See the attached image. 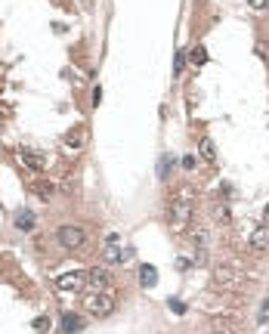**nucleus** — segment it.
I'll list each match as a JSON object with an SVG mask.
<instances>
[{
    "instance_id": "obj_1",
    "label": "nucleus",
    "mask_w": 269,
    "mask_h": 334,
    "mask_svg": "<svg viewBox=\"0 0 269 334\" xmlns=\"http://www.w3.org/2000/svg\"><path fill=\"white\" fill-rule=\"evenodd\" d=\"M192 210H195V198H192V189H180L170 201V223H173V229H183Z\"/></svg>"
},
{
    "instance_id": "obj_2",
    "label": "nucleus",
    "mask_w": 269,
    "mask_h": 334,
    "mask_svg": "<svg viewBox=\"0 0 269 334\" xmlns=\"http://www.w3.org/2000/svg\"><path fill=\"white\" fill-rule=\"evenodd\" d=\"M87 310H90L96 319L111 316V310H114V297H111V291H96V294H90V297H87Z\"/></svg>"
},
{
    "instance_id": "obj_3",
    "label": "nucleus",
    "mask_w": 269,
    "mask_h": 334,
    "mask_svg": "<svg viewBox=\"0 0 269 334\" xmlns=\"http://www.w3.org/2000/svg\"><path fill=\"white\" fill-rule=\"evenodd\" d=\"M56 238H59V245H62V248H68V251H78V248L87 241V235H84V229H81V226H59Z\"/></svg>"
},
{
    "instance_id": "obj_4",
    "label": "nucleus",
    "mask_w": 269,
    "mask_h": 334,
    "mask_svg": "<svg viewBox=\"0 0 269 334\" xmlns=\"http://www.w3.org/2000/svg\"><path fill=\"white\" fill-rule=\"evenodd\" d=\"M84 282H87V276H84V272H65V276H59V279H56L59 291H81V288H84Z\"/></svg>"
},
{
    "instance_id": "obj_5",
    "label": "nucleus",
    "mask_w": 269,
    "mask_h": 334,
    "mask_svg": "<svg viewBox=\"0 0 269 334\" xmlns=\"http://www.w3.org/2000/svg\"><path fill=\"white\" fill-rule=\"evenodd\" d=\"M84 142H87V127H84V124H74V127L65 133V148H71V152H78Z\"/></svg>"
},
{
    "instance_id": "obj_6",
    "label": "nucleus",
    "mask_w": 269,
    "mask_h": 334,
    "mask_svg": "<svg viewBox=\"0 0 269 334\" xmlns=\"http://www.w3.org/2000/svg\"><path fill=\"white\" fill-rule=\"evenodd\" d=\"M16 155H19V161L28 164L31 170H44V167H47V158H44L41 152H34V148H19Z\"/></svg>"
},
{
    "instance_id": "obj_7",
    "label": "nucleus",
    "mask_w": 269,
    "mask_h": 334,
    "mask_svg": "<svg viewBox=\"0 0 269 334\" xmlns=\"http://www.w3.org/2000/svg\"><path fill=\"white\" fill-rule=\"evenodd\" d=\"M214 279H217V285H220V288H232V285H238V282H242V276H238L232 266H220V269L214 272Z\"/></svg>"
},
{
    "instance_id": "obj_8",
    "label": "nucleus",
    "mask_w": 269,
    "mask_h": 334,
    "mask_svg": "<svg viewBox=\"0 0 269 334\" xmlns=\"http://www.w3.org/2000/svg\"><path fill=\"white\" fill-rule=\"evenodd\" d=\"M251 248L254 251H266L269 248V223H263V226H257L251 232Z\"/></svg>"
},
{
    "instance_id": "obj_9",
    "label": "nucleus",
    "mask_w": 269,
    "mask_h": 334,
    "mask_svg": "<svg viewBox=\"0 0 269 334\" xmlns=\"http://www.w3.org/2000/svg\"><path fill=\"white\" fill-rule=\"evenodd\" d=\"M139 285H142V288H152V285H158V269L152 266V263L139 266Z\"/></svg>"
},
{
    "instance_id": "obj_10",
    "label": "nucleus",
    "mask_w": 269,
    "mask_h": 334,
    "mask_svg": "<svg viewBox=\"0 0 269 334\" xmlns=\"http://www.w3.org/2000/svg\"><path fill=\"white\" fill-rule=\"evenodd\" d=\"M87 282H90L96 291H105V288H108V272L96 266V269H90V272H87Z\"/></svg>"
},
{
    "instance_id": "obj_11",
    "label": "nucleus",
    "mask_w": 269,
    "mask_h": 334,
    "mask_svg": "<svg viewBox=\"0 0 269 334\" xmlns=\"http://www.w3.org/2000/svg\"><path fill=\"white\" fill-rule=\"evenodd\" d=\"M84 328V319L81 316H74V313H65L62 316V331L65 334H74V331H81Z\"/></svg>"
},
{
    "instance_id": "obj_12",
    "label": "nucleus",
    "mask_w": 269,
    "mask_h": 334,
    "mask_svg": "<svg viewBox=\"0 0 269 334\" xmlns=\"http://www.w3.org/2000/svg\"><path fill=\"white\" fill-rule=\"evenodd\" d=\"M121 254H124V251H121V238L111 235V238H108V248H105V257L111 260V263H121Z\"/></svg>"
},
{
    "instance_id": "obj_13",
    "label": "nucleus",
    "mask_w": 269,
    "mask_h": 334,
    "mask_svg": "<svg viewBox=\"0 0 269 334\" xmlns=\"http://www.w3.org/2000/svg\"><path fill=\"white\" fill-rule=\"evenodd\" d=\"M198 152H201V158H204V161H211V164L217 161V148H214V139H207V136H204V139L198 142Z\"/></svg>"
},
{
    "instance_id": "obj_14",
    "label": "nucleus",
    "mask_w": 269,
    "mask_h": 334,
    "mask_svg": "<svg viewBox=\"0 0 269 334\" xmlns=\"http://www.w3.org/2000/svg\"><path fill=\"white\" fill-rule=\"evenodd\" d=\"M13 223H16L19 229H34V214H31V210H19Z\"/></svg>"
},
{
    "instance_id": "obj_15",
    "label": "nucleus",
    "mask_w": 269,
    "mask_h": 334,
    "mask_svg": "<svg viewBox=\"0 0 269 334\" xmlns=\"http://www.w3.org/2000/svg\"><path fill=\"white\" fill-rule=\"evenodd\" d=\"M189 62H192V65H204V62H207V50H204V47H192Z\"/></svg>"
},
{
    "instance_id": "obj_16",
    "label": "nucleus",
    "mask_w": 269,
    "mask_h": 334,
    "mask_svg": "<svg viewBox=\"0 0 269 334\" xmlns=\"http://www.w3.org/2000/svg\"><path fill=\"white\" fill-rule=\"evenodd\" d=\"M170 167H173V158L170 155H161V161H158V179H167Z\"/></svg>"
},
{
    "instance_id": "obj_17",
    "label": "nucleus",
    "mask_w": 269,
    "mask_h": 334,
    "mask_svg": "<svg viewBox=\"0 0 269 334\" xmlns=\"http://www.w3.org/2000/svg\"><path fill=\"white\" fill-rule=\"evenodd\" d=\"M34 331H37V334H47V331H50V316H37V319H34Z\"/></svg>"
},
{
    "instance_id": "obj_18",
    "label": "nucleus",
    "mask_w": 269,
    "mask_h": 334,
    "mask_svg": "<svg viewBox=\"0 0 269 334\" xmlns=\"http://www.w3.org/2000/svg\"><path fill=\"white\" fill-rule=\"evenodd\" d=\"M257 322H260V325H266V322H269V300H263V303H260V310H257Z\"/></svg>"
},
{
    "instance_id": "obj_19",
    "label": "nucleus",
    "mask_w": 269,
    "mask_h": 334,
    "mask_svg": "<svg viewBox=\"0 0 269 334\" xmlns=\"http://www.w3.org/2000/svg\"><path fill=\"white\" fill-rule=\"evenodd\" d=\"M37 195H41V198L47 201V198L53 195V186H50V183H41V186H37Z\"/></svg>"
},
{
    "instance_id": "obj_20",
    "label": "nucleus",
    "mask_w": 269,
    "mask_h": 334,
    "mask_svg": "<svg viewBox=\"0 0 269 334\" xmlns=\"http://www.w3.org/2000/svg\"><path fill=\"white\" fill-rule=\"evenodd\" d=\"M217 223H223V226L229 223V207H217Z\"/></svg>"
},
{
    "instance_id": "obj_21",
    "label": "nucleus",
    "mask_w": 269,
    "mask_h": 334,
    "mask_svg": "<svg viewBox=\"0 0 269 334\" xmlns=\"http://www.w3.org/2000/svg\"><path fill=\"white\" fill-rule=\"evenodd\" d=\"M183 62H186V56H183V53H176V59H173V71H176V74L183 71Z\"/></svg>"
},
{
    "instance_id": "obj_22",
    "label": "nucleus",
    "mask_w": 269,
    "mask_h": 334,
    "mask_svg": "<svg viewBox=\"0 0 269 334\" xmlns=\"http://www.w3.org/2000/svg\"><path fill=\"white\" fill-rule=\"evenodd\" d=\"M183 167H186V170H195V155H186V158H183Z\"/></svg>"
},
{
    "instance_id": "obj_23",
    "label": "nucleus",
    "mask_w": 269,
    "mask_h": 334,
    "mask_svg": "<svg viewBox=\"0 0 269 334\" xmlns=\"http://www.w3.org/2000/svg\"><path fill=\"white\" fill-rule=\"evenodd\" d=\"M90 102H93V105H99V102H102V90H99V87L93 90V96H90Z\"/></svg>"
},
{
    "instance_id": "obj_24",
    "label": "nucleus",
    "mask_w": 269,
    "mask_h": 334,
    "mask_svg": "<svg viewBox=\"0 0 269 334\" xmlns=\"http://www.w3.org/2000/svg\"><path fill=\"white\" fill-rule=\"evenodd\" d=\"M170 310H173V313H180V316H183V313H186V307H183V303H180V300H170Z\"/></svg>"
},
{
    "instance_id": "obj_25",
    "label": "nucleus",
    "mask_w": 269,
    "mask_h": 334,
    "mask_svg": "<svg viewBox=\"0 0 269 334\" xmlns=\"http://www.w3.org/2000/svg\"><path fill=\"white\" fill-rule=\"evenodd\" d=\"M176 269H180V272H186V269H189V260H186V257H180V260H176Z\"/></svg>"
},
{
    "instance_id": "obj_26",
    "label": "nucleus",
    "mask_w": 269,
    "mask_h": 334,
    "mask_svg": "<svg viewBox=\"0 0 269 334\" xmlns=\"http://www.w3.org/2000/svg\"><path fill=\"white\" fill-rule=\"evenodd\" d=\"M248 4H251V7H254V10H260V7H263V4H266V0H248Z\"/></svg>"
},
{
    "instance_id": "obj_27",
    "label": "nucleus",
    "mask_w": 269,
    "mask_h": 334,
    "mask_svg": "<svg viewBox=\"0 0 269 334\" xmlns=\"http://www.w3.org/2000/svg\"><path fill=\"white\" fill-rule=\"evenodd\" d=\"M263 220H266V223H269V204H266V210H263Z\"/></svg>"
}]
</instances>
